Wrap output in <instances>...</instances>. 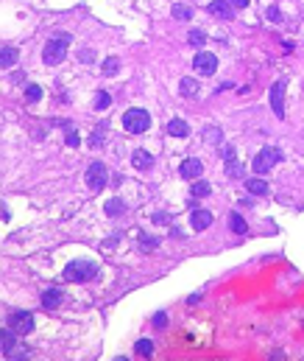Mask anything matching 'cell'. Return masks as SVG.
<instances>
[{"mask_svg":"<svg viewBox=\"0 0 304 361\" xmlns=\"http://www.w3.org/2000/svg\"><path fill=\"white\" fill-rule=\"evenodd\" d=\"M67 42H70L67 34H59V37L47 39L45 51H42V62L45 64H59L64 59V53H67Z\"/></svg>","mask_w":304,"mask_h":361,"instance_id":"obj_1","label":"cell"},{"mask_svg":"<svg viewBox=\"0 0 304 361\" xmlns=\"http://www.w3.org/2000/svg\"><path fill=\"white\" fill-rule=\"evenodd\" d=\"M98 275V266L89 263V260H73V263L64 269V280L70 283H84V280H92Z\"/></svg>","mask_w":304,"mask_h":361,"instance_id":"obj_2","label":"cell"},{"mask_svg":"<svg viewBox=\"0 0 304 361\" xmlns=\"http://www.w3.org/2000/svg\"><path fill=\"white\" fill-rule=\"evenodd\" d=\"M123 126H126V132H131V134H142L151 126V115H148L145 109H129L126 115H123Z\"/></svg>","mask_w":304,"mask_h":361,"instance_id":"obj_3","label":"cell"},{"mask_svg":"<svg viewBox=\"0 0 304 361\" xmlns=\"http://www.w3.org/2000/svg\"><path fill=\"white\" fill-rule=\"evenodd\" d=\"M282 160V151L279 149H273V146H265V149L260 151L257 157H254V163H251V168H254V174H265V171H271L273 165Z\"/></svg>","mask_w":304,"mask_h":361,"instance_id":"obj_4","label":"cell"},{"mask_svg":"<svg viewBox=\"0 0 304 361\" xmlns=\"http://www.w3.org/2000/svg\"><path fill=\"white\" fill-rule=\"evenodd\" d=\"M87 185H89V191H104L106 188V176H109V171H106V165L104 163H98V160H95V163H89V168H87Z\"/></svg>","mask_w":304,"mask_h":361,"instance_id":"obj_5","label":"cell"},{"mask_svg":"<svg viewBox=\"0 0 304 361\" xmlns=\"http://www.w3.org/2000/svg\"><path fill=\"white\" fill-rule=\"evenodd\" d=\"M11 333H31L34 330V313L31 311H14L9 317Z\"/></svg>","mask_w":304,"mask_h":361,"instance_id":"obj_6","label":"cell"},{"mask_svg":"<svg viewBox=\"0 0 304 361\" xmlns=\"http://www.w3.org/2000/svg\"><path fill=\"white\" fill-rule=\"evenodd\" d=\"M193 67H195V73H201V76H212V73L218 70V59L212 56V53L201 51V53H195Z\"/></svg>","mask_w":304,"mask_h":361,"instance_id":"obj_7","label":"cell"},{"mask_svg":"<svg viewBox=\"0 0 304 361\" xmlns=\"http://www.w3.org/2000/svg\"><path fill=\"white\" fill-rule=\"evenodd\" d=\"M271 109L276 118H285V81H276L271 87Z\"/></svg>","mask_w":304,"mask_h":361,"instance_id":"obj_8","label":"cell"},{"mask_svg":"<svg viewBox=\"0 0 304 361\" xmlns=\"http://www.w3.org/2000/svg\"><path fill=\"white\" fill-rule=\"evenodd\" d=\"M179 174H182L184 179H198V176L204 174V165H201V160L190 157V160H184V163H182V168H179Z\"/></svg>","mask_w":304,"mask_h":361,"instance_id":"obj_9","label":"cell"},{"mask_svg":"<svg viewBox=\"0 0 304 361\" xmlns=\"http://www.w3.org/2000/svg\"><path fill=\"white\" fill-rule=\"evenodd\" d=\"M210 14L218 17V20H232L235 6H232L229 0H212V3H210Z\"/></svg>","mask_w":304,"mask_h":361,"instance_id":"obj_10","label":"cell"},{"mask_svg":"<svg viewBox=\"0 0 304 361\" xmlns=\"http://www.w3.org/2000/svg\"><path fill=\"white\" fill-rule=\"evenodd\" d=\"M210 224H212V213L210 210H193V216H190V227H193L195 233H204Z\"/></svg>","mask_w":304,"mask_h":361,"instance_id":"obj_11","label":"cell"},{"mask_svg":"<svg viewBox=\"0 0 304 361\" xmlns=\"http://www.w3.org/2000/svg\"><path fill=\"white\" fill-rule=\"evenodd\" d=\"M131 165H134V168H140V171H145V168H151V165H154V157L148 154L145 149H137L134 154H131Z\"/></svg>","mask_w":304,"mask_h":361,"instance_id":"obj_12","label":"cell"},{"mask_svg":"<svg viewBox=\"0 0 304 361\" xmlns=\"http://www.w3.org/2000/svg\"><path fill=\"white\" fill-rule=\"evenodd\" d=\"M59 303H62V291H59V288H47V291L42 294V308L56 311Z\"/></svg>","mask_w":304,"mask_h":361,"instance_id":"obj_13","label":"cell"},{"mask_svg":"<svg viewBox=\"0 0 304 361\" xmlns=\"http://www.w3.org/2000/svg\"><path fill=\"white\" fill-rule=\"evenodd\" d=\"M168 134H173V138H187V134H190V126L182 121V118H173V121L168 123Z\"/></svg>","mask_w":304,"mask_h":361,"instance_id":"obj_14","label":"cell"},{"mask_svg":"<svg viewBox=\"0 0 304 361\" xmlns=\"http://www.w3.org/2000/svg\"><path fill=\"white\" fill-rule=\"evenodd\" d=\"M0 64H3L6 70L17 64V51L11 48V45H3V48H0Z\"/></svg>","mask_w":304,"mask_h":361,"instance_id":"obj_15","label":"cell"},{"mask_svg":"<svg viewBox=\"0 0 304 361\" xmlns=\"http://www.w3.org/2000/svg\"><path fill=\"white\" fill-rule=\"evenodd\" d=\"M100 73H104V76H117V73H120V59H117V56L104 59V64H100Z\"/></svg>","mask_w":304,"mask_h":361,"instance_id":"obj_16","label":"cell"},{"mask_svg":"<svg viewBox=\"0 0 304 361\" xmlns=\"http://www.w3.org/2000/svg\"><path fill=\"white\" fill-rule=\"evenodd\" d=\"M190 193H193L195 199L210 196V193H212V185H210V182H204V179H193V188H190Z\"/></svg>","mask_w":304,"mask_h":361,"instance_id":"obj_17","label":"cell"},{"mask_svg":"<svg viewBox=\"0 0 304 361\" xmlns=\"http://www.w3.org/2000/svg\"><path fill=\"white\" fill-rule=\"evenodd\" d=\"M246 188H248V193H254V196H262V193H268V182H265V179H248Z\"/></svg>","mask_w":304,"mask_h":361,"instance_id":"obj_18","label":"cell"},{"mask_svg":"<svg viewBox=\"0 0 304 361\" xmlns=\"http://www.w3.org/2000/svg\"><path fill=\"white\" fill-rule=\"evenodd\" d=\"M179 93H182V96H195V93H198V84H195L193 79H182L179 81Z\"/></svg>","mask_w":304,"mask_h":361,"instance_id":"obj_19","label":"cell"},{"mask_svg":"<svg viewBox=\"0 0 304 361\" xmlns=\"http://www.w3.org/2000/svg\"><path fill=\"white\" fill-rule=\"evenodd\" d=\"M229 227L232 230H235V233L237 235H243V233H246V221H243V216H237V213H232V216H229Z\"/></svg>","mask_w":304,"mask_h":361,"instance_id":"obj_20","label":"cell"},{"mask_svg":"<svg viewBox=\"0 0 304 361\" xmlns=\"http://www.w3.org/2000/svg\"><path fill=\"white\" fill-rule=\"evenodd\" d=\"M173 20H193V9L190 6H173Z\"/></svg>","mask_w":304,"mask_h":361,"instance_id":"obj_21","label":"cell"},{"mask_svg":"<svg viewBox=\"0 0 304 361\" xmlns=\"http://www.w3.org/2000/svg\"><path fill=\"white\" fill-rule=\"evenodd\" d=\"M134 353H137V356H151V353H154V345H151L148 339H140V342L134 345Z\"/></svg>","mask_w":304,"mask_h":361,"instance_id":"obj_22","label":"cell"},{"mask_svg":"<svg viewBox=\"0 0 304 361\" xmlns=\"http://www.w3.org/2000/svg\"><path fill=\"white\" fill-rule=\"evenodd\" d=\"M106 213H109V216H117V213H126V205H123L120 199H109V202H106Z\"/></svg>","mask_w":304,"mask_h":361,"instance_id":"obj_23","label":"cell"},{"mask_svg":"<svg viewBox=\"0 0 304 361\" xmlns=\"http://www.w3.org/2000/svg\"><path fill=\"white\" fill-rule=\"evenodd\" d=\"M204 140H207V143H220V129L218 126H207L204 129Z\"/></svg>","mask_w":304,"mask_h":361,"instance_id":"obj_24","label":"cell"},{"mask_svg":"<svg viewBox=\"0 0 304 361\" xmlns=\"http://www.w3.org/2000/svg\"><path fill=\"white\" fill-rule=\"evenodd\" d=\"M190 45H204V39H207V34L204 31H198V28H193V31H190Z\"/></svg>","mask_w":304,"mask_h":361,"instance_id":"obj_25","label":"cell"},{"mask_svg":"<svg viewBox=\"0 0 304 361\" xmlns=\"http://www.w3.org/2000/svg\"><path fill=\"white\" fill-rule=\"evenodd\" d=\"M26 98H28V101H39V98H42V90H39L37 84H28V90H26Z\"/></svg>","mask_w":304,"mask_h":361,"instance_id":"obj_26","label":"cell"},{"mask_svg":"<svg viewBox=\"0 0 304 361\" xmlns=\"http://www.w3.org/2000/svg\"><path fill=\"white\" fill-rule=\"evenodd\" d=\"M109 93H98V96H95V106H98V109H106V106H109Z\"/></svg>","mask_w":304,"mask_h":361,"instance_id":"obj_27","label":"cell"},{"mask_svg":"<svg viewBox=\"0 0 304 361\" xmlns=\"http://www.w3.org/2000/svg\"><path fill=\"white\" fill-rule=\"evenodd\" d=\"M165 325H168V313L165 311L154 313V328H165Z\"/></svg>","mask_w":304,"mask_h":361,"instance_id":"obj_28","label":"cell"},{"mask_svg":"<svg viewBox=\"0 0 304 361\" xmlns=\"http://www.w3.org/2000/svg\"><path fill=\"white\" fill-rule=\"evenodd\" d=\"M268 20H271V22H282V11H279L276 6H271V9H268Z\"/></svg>","mask_w":304,"mask_h":361,"instance_id":"obj_29","label":"cell"},{"mask_svg":"<svg viewBox=\"0 0 304 361\" xmlns=\"http://www.w3.org/2000/svg\"><path fill=\"white\" fill-rule=\"evenodd\" d=\"M11 347H14V339H11L9 333H3V353H6V356L11 353Z\"/></svg>","mask_w":304,"mask_h":361,"instance_id":"obj_30","label":"cell"},{"mask_svg":"<svg viewBox=\"0 0 304 361\" xmlns=\"http://www.w3.org/2000/svg\"><path fill=\"white\" fill-rule=\"evenodd\" d=\"M104 132H106V129H104V126H98V129H95V134H92V146H98V143H104Z\"/></svg>","mask_w":304,"mask_h":361,"instance_id":"obj_31","label":"cell"},{"mask_svg":"<svg viewBox=\"0 0 304 361\" xmlns=\"http://www.w3.org/2000/svg\"><path fill=\"white\" fill-rule=\"evenodd\" d=\"M223 160H235L237 154H235V146H223V154H220Z\"/></svg>","mask_w":304,"mask_h":361,"instance_id":"obj_32","label":"cell"},{"mask_svg":"<svg viewBox=\"0 0 304 361\" xmlns=\"http://www.w3.org/2000/svg\"><path fill=\"white\" fill-rule=\"evenodd\" d=\"M157 246V238H142V250H154Z\"/></svg>","mask_w":304,"mask_h":361,"instance_id":"obj_33","label":"cell"},{"mask_svg":"<svg viewBox=\"0 0 304 361\" xmlns=\"http://www.w3.org/2000/svg\"><path fill=\"white\" fill-rule=\"evenodd\" d=\"M67 146H79V134L75 132H67Z\"/></svg>","mask_w":304,"mask_h":361,"instance_id":"obj_34","label":"cell"},{"mask_svg":"<svg viewBox=\"0 0 304 361\" xmlns=\"http://www.w3.org/2000/svg\"><path fill=\"white\" fill-rule=\"evenodd\" d=\"M229 3L235 6V9H246V6H248V0H229Z\"/></svg>","mask_w":304,"mask_h":361,"instance_id":"obj_35","label":"cell"},{"mask_svg":"<svg viewBox=\"0 0 304 361\" xmlns=\"http://www.w3.org/2000/svg\"><path fill=\"white\" fill-rule=\"evenodd\" d=\"M165 218H168V216H165V213H157V216H154V221H157V224H168V221H165Z\"/></svg>","mask_w":304,"mask_h":361,"instance_id":"obj_36","label":"cell"}]
</instances>
